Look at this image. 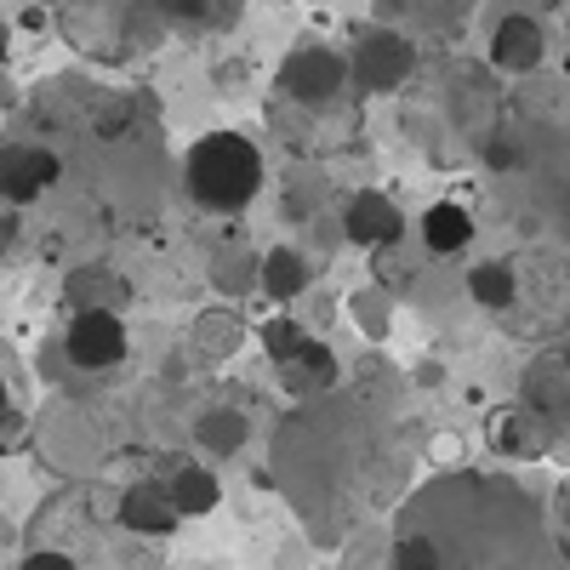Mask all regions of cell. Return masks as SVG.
Listing matches in <instances>:
<instances>
[{"mask_svg":"<svg viewBox=\"0 0 570 570\" xmlns=\"http://www.w3.org/2000/svg\"><path fill=\"white\" fill-rule=\"evenodd\" d=\"M58 155L46 142H0V200L35 206L46 188L58 183Z\"/></svg>","mask_w":570,"mask_h":570,"instance_id":"8","label":"cell"},{"mask_svg":"<svg viewBox=\"0 0 570 570\" xmlns=\"http://www.w3.org/2000/svg\"><path fill=\"white\" fill-rule=\"evenodd\" d=\"M7 46H12V23H7V12H0V63H7Z\"/></svg>","mask_w":570,"mask_h":570,"instance_id":"25","label":"cell"},{"mask_svg":"<svg viewBox=\"0 0 570 570\" xmlns=\"http://www.w3.org/2000/svg\"><path fill=\"white\" fill-rule=\"evenodd\" d=\"M553 553L542 508L525 485L491 473H440L394 519L389 559L405 570L440 564H542Z\"/></svg>","mask_w":570,"mask_h":570,"instance_id":"2","label":"cell"},{"mask_svg":"<svg viewBox=\"0 0 570 570\" xmlns=\"http://www.w3.org/2000/svg\"><path fill=\"white\" fill-rule=\"evenodd\" d=\"M131 354V331L120 308H75V325L63 331V360L75 371H109Z\"/></svg>","mask_w":570,"mask_h":570,"instance_id":"5","label":"cell"},{"mask_svg":"<svg viewBox=\"0 0 570 570\" xmlns=\"http://www.w3.org/2000/svg\"><path fill=\"white\" fill-rule=\"evenodd\" d=\"M212 279H217V285H257V263H252V257H240L234 268H228V263H217V268H212Z\"/></svg>","mask_w":570,"mask_h":570,"instance_id":"23","label":"cell"},{"mask_svg":"<svg viewBox=\"0 0 570 570\" xmlns=\"http://www.w3.org/2000/svg\"><path fill=\"white\" fill-rule=\"evenodd\" d=\"M559 360H564V365H570V343H564V354H559Z\"/></svg>","mask_w":570,"mask_h":570,"instance_id":"28","label":"cell"},{"mask_svg":"<svg viewBox=\"0 0 570 570\" xmlns=\"http://www.w3.org/2000/svg\"><path fill=\"white\" fill-rule=\"evenodd\" d=\"M183 188L200 212L234 217L263 195V149L246 131H206L183 155Z\"/></svg>","mask_w":570,"mask_h":570,"instance_id":"4","label":"cell"},{"mask_svg":"<svg viewBox=\"0 0 570 570\" xmlns=\"http://www.w3.org/2000/svg\"><path fill=\"white\" fill-rule=\"evenodd\" d=\"M23 445V416L7 405V411H0V451H18Z\"/></svg>","mask_w":570,"mask_h":570,"instance_id":"24","label":"cell"},{"mask_svg":"<svg viewBox=\"0 0 570 570\" xmlns=\"http://www.w3.org/2000/svg\"><path fill=\"white\" fill-rule=\"evenodd\" d=\"M115 519H120L126 531H137V537H171L183 525V513L166 502L160 480H131L120 491V502H115Z\"/></svg>","mask_w":570,"mask_h":570,"instance_id":"10","label":"cell"},{"mask_svg":"<svg viewBox=\"0 0 570 570\" xmlns=\"http://www.w3.org/2000/svg\"><path fill=\"white\" fill-rule=\"evenodd\" d=\"M542 23L537 18H502V29L491 35V63L502 75H531L542 63Z\"/></svg>","mask_w":570,"mask_h":570,"instance_id":"11","label":"cell"},{"mask_svg":"<svg viewBox=\"0 0 570 570\" xmlns=\"http://www.w3.org/2000/svg\"><path fill=\"white\" fill-rule=\"evenodd\" d=\"M52 23L91 63H131L166 35L155 0H52Z\"/></svg>","mask_w":570,"mask_h":570,"instance_id":"3","label":"cell"},{"mask_svg":"<svg viewBox=\"0 0 570 570\" xmlns=\"http://www.w3.org/2000/svg\"><path fill=\"white\" fill-rule=\"evenodd\" d=\"M240 337H246V325H240V314H228V308H206V314L195 320V348H200L206 360H234Z\"/></svg>","mask_w":570,"mask_h":570,"instance_id":"20","label":"cell"},{"mask_svg":"<svg viewBox=\"0 0 570 570\" xmlns=\"http://www.w3.org/2000/svg\"><path fill=\"white\" fill-rule=\"evenodd\" d=\"M343 234L365 252H394L400 234H405V212L389 195H376V188H360V195L343 206Z\"/></svg>","mask_w":570,"mask_h":570,"instance_id":"9","label":"cell"},{"mask_svg":"<svg viewBox=\"0 0 570 570\" xmlns=\"http://www.w3.org/2000/svg\"><path fill=\"white\" fill-rule=\"evenodd\" d=\"M279 371H292L297 394H320V389H337V376H343L337 354H331V343H320V337H303V348H297L292 360H285Z\"/></svg>","mask_w":570,"mask_h":570,"instance_id":"16","label":"cell"},{"mask_svg":"<svg viewBox=\"0 0 570 570\" xmlns=\"http://www.w3.org/2000/svg\"><path fill=\"white\" fill-rule=\"evenodd\" d=\"M195 440H200V451H212V456H240L246 440H252V422H246V411L217 405V411H206V416L195 422Z\"/></svg>","mask_w":570,"mask_h":570,"instance_id":"17","label":"cell"},{"mask_svg":"<svg viewBox=\"0 0 570 570\" xmlns=\"http://www.w3.org/2000/svg\"><path fill=\"white\" fill-rule=\"evenodd\" d=\"M303 337H308V331H303L292 314H274V320L263 325V354H268L274 365H285V360H292V354L303 348Z\"/></svg>","mask_w":570,"mask_h":570,"instance_id":"21","label":"cell"},{"mask_svg":"<svg viewBox=\"0 0 570 570\" xmlns=\"http://www.w3.org/2000/svg\"><path fill=\"white\" fill-rule=\"evenodd\" d=\"M12 405V394H7V376H0V411H7Z\"/></svg>","mask_w":570,"mask_h":570,"instance_id":"27","label":"cell"},{"mask_svg":"<svg viewBox=\"0 0 570 570\" xmlns=\"http://www.w3.org/2000/svg\"><path fill=\"white\" fill-rule=\"evenodd\" d=\"M468 297L480 303V308H491V314H508L513 308V297H519V268L513 263H473L468 268Z\"/></svg>","mask_w":570,"mask_h":570,"instance_id":"18","label":"cell"},{"mask_svg":"<svg viewBox=\"0 0 570 570\" xmlns=\"http://www.w3.org/2000/svg\"><path fill=\"white\" fill-rule=\"evenodd\" d=\"M63 292H69V303H75V308H126V303H131V285H126L115 268H104V263L75 268Z\"/></svg>","mask_w":570,"mask_h":570,"instance_id":"15","label":"cell"},{"mask_svg":"<svg viewBox=\"0 0 570 570\" xmlns=\"http://www.w3.org/2000/svg\"><path fill=\"white\" fill-rule=\"evenodd\" d=\"M160 491H166V502H171L183 519L212 513V508H217V497H223V485L212 480L206 468H195V462H171V468L160 473Z\"/></svg>","mask_w":570,"mask_h":570,"instance_id":"14","label":"cell"},{"mask_svg":"<svg viewBox=\"0 0 570 570\" xmlns=\"http://www.w3.org/2000/svg\"><path fill=\"white\" fill-rule=\"evenodd\" d=\"M564 69H570V58H564Z\"/></svg>","mask_w":570,"mask_h":570,"instance_id":"29","label":"cell"},{"mask_svg":"<svg viewBox=\"0 0 570 570\" xmlns=\"http://www.w3.org/2000/svg\"><path fill=\"white\" fill-rule=\"evenodd\" d=\"M416 69V46L411 35L389 29V23H376L354 40V58H348V75L365 86V91H394L405 75Z\"/></svg>","mask_w":570,"mask_h":570,"instance_id":"6","label":"cell"},{"mask_svg":"<svg viewBox=\"0 0 570 570\" xmlns=\"http://www.w3.org/2000/svg\"><path fill=\"white\" fill-rule=\"evenodd\" d=\"M559 519H564V531H570V485H564V497H559Z\"/></svg>","mask_w":570,"mask_h":570,"instance_id":"26","label":"cell"},{"mask_svg":"<svg viewBox=\"0 0 570 570\" xmlns=\"http://www.w3.org/2000/svg\"><path fill=\"white\" fill-rule=\"evenodd\" d=\"M257 285H263L274 303H292V297L308 292V263H303L292 246H279V252H268V257L257 263Z\"/></svg>","mask_w":570,"mask_h":570,"instance_id":"19","label":"cell"},{"mask_svg":"<svg viewBox=\"0 0 570 570\" xmlns=\"http://www.w3.org/2000/svg\"><path fill=\"white\" fill-rule=\"evenodd\" d=\"M416 234H422V246L434 252V257H456V252L473 246V212L456 206V200H440V206L422 212Z\"/></svg>","mask_w":570,"mask_h":570,"instance_id":"13","label":"cell"},{"mask_svg":"<svg viewBox=\"0 0 570 570\" xmlns=\"http://www.w3.org/2000/svg\"><path fill=\"white\" fill-rule=\"evenodd\" d=\"M263 480L285 491L314 542H331L405 485V445L376 405L320 389L279 422Z\"/></svg>","mask_w":570,"mask_h":570,"instance_id":"1","label":"cell"},{"mask_svg":"<svg viewBox=\"0 0 570 570\" xmlns=\"http://www.w3.org/2000/svg\"><path fill=\"white\" fill-rule=\"evenodd\" d=\"M553 445V428L537 416V411H497L491 416V451H502V456H542Z\"/></svg>","mask_w":570,"mask_h":570,"instance_id":"12","label":"cell"},{"mask_svg":"<svg viewBox=\"0 0 570 570\" xmlns=\"http://www.w3.org/2000/svg\"><path fill=\"white\" fill-rule=\"evenodd\" d=\"M212 7L217 0H155V12L166 23H200V18H212Z\"/></svg>","mask_w":570,"mask_h":570,"instance_id":"22","label":"cell"},{"mask_svg":"<svg viewBox=\"0 0 570 570\" xmlns=\"http://www.w3.org/2000/svg\"><path fill=\"white\" fill-rule=\"evenodd\" d=\"M343 80H348V58L331 52V46H297V52L279 63V91L303 109L331 104L343 91Z\"/></svg>","mask_w":570,"mask_h":570,"instance_id":"7","label":"cell"}]
</instances>
